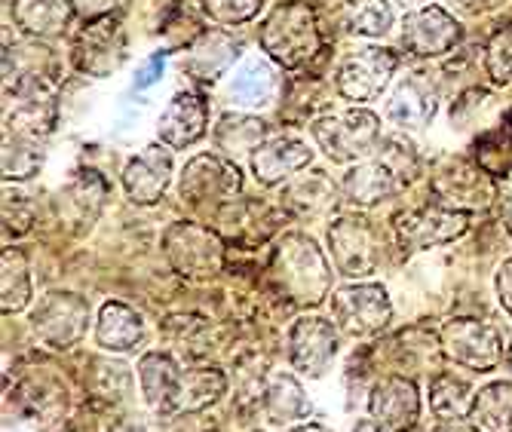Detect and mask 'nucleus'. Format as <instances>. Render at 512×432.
Wrapping results in <instances>:
<instances>
[{
	"instance_id": "1",
	"label": "nucleus",
	"mask_w": 512,
	"mask_h": 432,
	"mask_svg": "<svg viewBox=\"0 0 512 432\" xmlns=\"http://www.w3.org/2000/svg\"><path fill=\"white\" fill-rule=\"evenodd\" d=\"M270 276L289 301L301 307H316L329 295L332 270L325 264L319 246L304 233H289L279 239L270 258Z\"/></svg>"
},
{
	"instance_id": "2",
	"label": "nucleus",
	"mask_w": 512,
	"mask_h": 432,
	"mask_svg": "<svg viewBox=\"0 0 512 432\" xmlns=\"http://www.w3.org/2000/svg\"><path fill=\"white\" fill-rule=\"evenodd\" d=\"M261 46H264V53L283 68L307 65L322 46L313 10L304 0L279 4L261 25Z\"/></svg>"
},
{
	"instance_id": "3",
	"label": "nucleus",
	"mask_w": 512,
	"mask_h": 432,
	"mask_svg": "<svg viewBox=\"0 0 512 432\" xmlns=\"http://www.w3.org/2000/svg\"><path fill=\"white\" fill-rule=\"evenodd\" d=\"M417 166L411 144L402 141H387V148L381 151L378 144V157L371 154L359 166H353L344 178V197L356 206H375L387 197H393L396 190L405 184L408 172Z\"/></svg>"
},
{
	"instance_id": "4",
	"label": "nucleus",
	"mask_w": 512,
	"mask_h": 432,
	"mask_svg": "<svg viewBox=\"0 0 512 432\" xmlns=\"http://www.w3.org/2000/svg\"><path fill=\"white\" fill-rule=\"evenodd\" d=\"M313 138L335 163L368 160L381 144V120L371 111H344L313 123Z\"/></svg>"
},
{
	"instance_id": "5",
	"label": "nucleus",
	"mask_w": 512,
	"mask_h": 432,
	"mask_svg": "<svg viewBox=\"0 0 512 432\" xmlns=\"http://www.w3.org/2000/svg\"><path fill=\"white\" fill-rule=\"evenodd\" d=\"M442 353L473 371H494L503 359V331L485 319H448L442 325Z\"/></svg>"
},
{
	"instance_id": "6",
	"label": "nucleus",
	"mask_w": 512,
	"mask_h": 432,
	"mask_svg": "<svg viewBox=\"0 0 512 432\" xmlns=\"http://www.w3.org/2000/svg\"><path fill=\"white\" fill-rule=\"evenodd\" d=\"M163 249H166L169 264L191 279H206V276L218 273L221 261H224L221 239L209 227L194 224V221L172 224L163 236Z\"/></svg>"
},
{
	"instance_id": "7",
	"label": "nucleus",
	"mask_w": 512,
	"mask_h": 432,
	"mask_svg": "<svg viewBox=\"0 0 512 432\" xmlns=\"http://www.w3.org/2000/svg\"><path fill=\"white\" fill-rule=\"evenodd\" d=\"M31 325L46 347L68 350L86 334L89 304L71 292H50L37 301V307L31 313Z\"/></svg>"
},
{
	"instance_id": "8",
	"label": "nucleus",
	"mask_w": 512,
	"mask_h": 432,
	"mask_svg": "<svg viewBox=\"0 0 512 432\" xmlns=\"http://www.w3.org/2000/svg\"><path fill=\"white\" fill-rule=\"evenodd\" d=\"M126 62V31L114 16L92 19L74 40V65L89 77H111Z\"/></svg>"
},
{
	"instance_id": "9",
	"label": "nucleus",
	"mask_w": 512,
	"mask_h": 432,
	"mask_svg": "<svg viewBox=\"0 0 512 432\" xmlns=\"http://www.w3.org/2000/svg\"><path fill=\"white\" fill-rule=\"evenodd\" d=\"M243 190V175L234 163L218 160L212 154H200L194 157L181 172L178 181V194L194 203V206H221L230 203Z\"/></svg>"
},
{
	"instance_id": "10",
	"label": "nucleus",
	"mask_w": 512,
	"mask_h": 432,
	"mask_svg": "<svg viewBox=\"0 0 512 432\" xmlns=\"http://www.w3.org/2000/svg\"><path fill=\"white\" fill-rule=\"evenodd\" d=\"M332 310H335L338 328L353 334V338L381 331L393 316V304L387 298V288L375 285V282L341 288V292H335V298H332Z\"/></svg>"
},
{
	"instance_id": "11",
	"label": "nucleus",
	"mask_w": 512,
	"mask_h": 432,
	"mask_svg": "<svg viewBox=\"0 0 512 432\" xmlns=\"http://www.w3.org/2000/svg\"><path fill=\"white\" fill-rule=\"evenodd\" d=\"M396 71V56L381 46H362L338 68V92L353 105L378 99Z\"/></svg>"
},
{
	"instance_id": "12",
	"label": "nucleus",
	"mask_w": 512,
	"mask_h": 432,
	"mask_svg": "<svg viewBox=\"0 0 512 432\" xmlns=\"http://www.w3.org/2000/svg\"><path fill=\"white\" fill-rule=\"evenodd\" d=\"M329 246L338 270L350 279L375 273L381 261V243L378 233L365 218H338L329 227Z\"/></svg>"
},
{
	"instance_id": "13",
	"label": "nucleus",
	"mask_w": 512,
	"mask_h": 432,
	"mask_svg": "<svg viewBox=\"0 0 512 432\" xmlns=\"http://www.w3.org/2000/svg\"><path fill=\"white\" fill-rule=\"evenodd\" d=\"M470 227V215L460 212V209H448V206H424V209H414L408 215H402L396 221L399 239L408 252L417 249H433V246H445L454 243Z\"/></svg>"
},
{
	"instance_id": "14",
	"label": "nucleus",
	"mask_w": 512,
	"mask_h": 432,
	"mask_svg": "<svg viewBox=\"0 0 512 432\" xmlns=\"http://www.w3.org/2000/svg\"><path fill=\"white\" fill-rule=\"evenodd\" d=\"M338 353V331L329 319L307 316L292 325L289 334V359L307 377H322Z\"/></svg>"
},
{
	"instance_id": "15",
	"label": "nucleus",
	"mask_w": 512,
	"mask_h": 432,
	"mask_svg": "<svg viewBox=\"0 0 512 432\" xmlns=\"http://www.w3.org/2000/svg\"><path fill=\"white\" fill-rule=\"evenodd\" d=\"M368 414L390 432H408L421 414V396L408 377H381L368 396Z\"/></svg>"
},
{
	"instance_id": "16",
	"label": "nucleus",
	"mask_w": 512,
	"mask_h": 432,
	"mask_svg": "<svg viewBox=\"0 0 512 432\" xmlns=\"http://www.w3.org/2000/svg\"><path fill=\"white\" fill-rule=\"evenodd\" d=\"M105 200H108V181L99 172L80 169L56 194V212L74 233H83L99 218Z\"/></svg>"
},
{
	"instance_id": "17",
	"label": "nucleus",
	"mask_w": 512,
	"mask_h": 432,
	"mask_svg": "<svg viewBox=\"0 0 512 432\" xmlns=\"http://www.w3.org/2000/svg\"><path fill=\"white\" fill-rule=\"evenodd\" d=\"M402 43L414 56H442L460 43V25L442 7H421L405 19Z\"/></svg>"
},
{
	"instance_id": "18",
	"label": "nucleus",
	"mask_w": 512,
	"mask_h": 432,
	"mask_svg": "<svg viewBox=\"0 0 512 432\" xmlns=\"http://www.w3.org/2000/svg\"><path fill=\"white\" fill-rule=\"evenodd\" d=\"M172 181V154L163 144H148V148L132 157L123 169L126 197L138 206H151L163 197V190Z\"/></svg>"
},
{
	"instance_id": "19",
	"label": "nucleus",
	"mask_w": 512,
	"mask_h": 432,
	"mask_svg": "<svg viewBox=\"0 0 512 432\" xmlns=\"http://www.w3.org/2000/svg\"><path fill=\"white\" fill-rule=\"evenodd\" d=\"M209 108L197 92H175L157 120V135L169 148H188L206 132Z\"/></svg>"
},
{
	"instance_id": "20",
	"label": "nucleus",
	"mask_w": 512,
	"mask_h": 432,
	"mask_svg": "<svg viewBox=\"0 0 512 432\" xmlns=\"http://www.w3.org/2000/svg\"><path fill=\"white\" fill-rule=\"evenodd\" d=\"M433 190L439 194V203L448 209H482L491 203L494 187L485 178V169L476 166H451L445 172H439V178L433 181Z\"/></svg>"
},
{
	"instance_id": "21",
	"label": "nucleus",
	"mask_w": 512,
	"mask_h": 432,
	"mask_svg": "<svg viewBox=\"0 0 512 432\" xmlns=\"http://www.w3.org/2000/svg\"><path fill=\"white\" fill-rule=\"evenodd\" d=\"M436 117V89L424 77H405L387 102V120L399 129H424Z\"/></svg>"
},
{
	"instance_id": "22",
	"label": "nucleus",
	"mask_w": 512,
	"mask_h": 432,
	"mask_svg": "<svg viewBox=\"0 0 512 432\" xmlns=\"http://www.w3.org/2000/svg\"><path fill=\"white\" fill-rule=\"evenodd\" d=\"M313 151L298 138H270L252 154V172L261 184H279L283 178H292L304 166H310Z\"/></svg>"
},
{
	"instance_id": "23",
	"label": "nucleus",
	"mask_w": 512,
	"mask_h": 432,
	"mask_svg": "<svg viewBox=\"0 0 512 432\" xmlns=\"http://www.w3.org/2000/svg\"><path fill=\"white\" fill-rule=\"evenodd\" d=\"M188 50L191 53L181 68L188 71L194 80H218L240 56V40H234L224 31H203Z\"/></svg>"
},
{
	"instance_id": "24",
	"label": "nucleus",
	"mask_w": 512,
	"mask_h": 432,
	"mask_svg": "<svg viewBox=\"0 0 512 432\" xmlns=\"http://www.w3.org/2000/svg\"><path fill=\"white\" fill-rule=\"evenodd\" d=\"M74 13V0H13V19L19 31L37 40L59 37Z\"/></svg>"
},
{
	"instance_id": "25",
	"label": "nucleus",
	"mask_w": 512,
	"mask_h": 432,
	"mask_svg": "<svg viewBox=\"0 0 512 432\" xmlns=\"http://www.w3.org/2000/svg\"><path fill=\"white\" fill-rule=\"evenodd\" d=\"M96 341L102 350L111 353H129L135 347H142L145 341V322L132 307L111 301L102 307L99 322H96Z\"/></svg>"
},
{
	"instance_id": "26",
	"label": "nucleus",
	"mask_w": 512,
	"mask_h": 432,
	"mask_svg": "<svg viewBox=\"0 0 512 432\" xmlns=\"http://www.w3.org/2000/svg\"><path fill=\"white\" fill-rule=\"evenodd\" d=\"M224 390H227V380L215 368L184 371L163 414H197V411L209 408L212 402H218Z\"/></svg>"
},
{
	"instance_id": "27",
	"label": "nucleus",
	"mask_w": 512,
	"mask_h": 432,
	"mask_svg": "<svg viewBox=\"0 0 512 432\" xmlns=\"http://www.w3.org/2000/svg\"><path fill=\"white\" fill-rule=\"evenodd\" d=\"M338 203V187L329 175L310 172L286 187V206L301 218H322L329 215Z\"/></svg>"
},
{
	"instance_id": "28",
	"label": "nucleus",
	"mask_w": 512,
	"mask_h": 432,
	"mask_svg": "<svg viewBox=\"0 0 512 432\" xmlns=\"http://www.w3.org/2000/svg\"><path fill=\"white\" fill-rule=\"evenodd\" d=\"M467 420L476 432H512V383L497 380L479 390Z\"/></svg>"
},
{
	"instance_id": "29",
	"label": "nucleus",
	"mask_w": 512,
	"mask_h": 432,
	"mask_svg": "<svg viewBox=\"0 0 512 432\" xmlns=\"http://www.w3.org/2000/svg\"><path fill=\"white\" fill-rule=\"evenodd\" d=\"M276 71L264 59H246L230 80V99L243 108H264L273 99Z\"/></svg>"
},
{
	"instance_id": "30",
	"label": "nucleus",
	"mask_w": 512,
	"mask_h": 432,
	"mask_svg": "<svg viewBox=\"0 0 512 432\" xmlns=\"http://www.w3.org/2000/svg\"><path fill=\"white\" fill-rule=\"evenodd\" d=\"M178 380H181V371H178L175 359L166 353H148V356H142V362H138V383H142L145 402L157 411H166Z\"/></svg>"
},
{
	"instance_id": "31",
	"label": "nucleus",
	"mask_w": 512,
	"mask_h": 432,
	"mask_svg": "<svg viewBox=\"0 0 512 432\" xmlns=\"http://www.w3.org/2000/svg\"><path fill=\"white\" fill-rule=\"evenodd\" d=\"M264 408L273 423H295V420L310 417V402L292 374L270 377V383L264 387Z\"/></svg>"
},
{
	"instance_id": "32",
	"label": "nucleus",
	"mask_w": 512,
	"mask_h": 432,
	"mask_svg": "<svg viewBox=\"0 0 512 432\" xmlns=\"http://www.w3.org/2000/svg\"><path fill=\"white\" fill-rule=\"evenodd\" d=\"M264 135H267L264 120L249 114H224L215 129V144L227 157H240V154H255L252 148H261Z\"/></svg>"
},
{
	"instance_id": "33",
	"label": "nucleus",
	"mask_w": 512,
	"mask_h": 432,
	"mask_svg": "<svg viewBox=\"0 0 512 432\" xmlns=\"http://www.w3.org/2000/svg\"><path fill=\"white\" fill-rule=\"evenodd\" d=\"M46 160V141L4 132V178L7 181H25L40 172Z\"/></svg>"
},
{
	"instance_id": "34",
	"label": "nucleus",
	"mask_w": 512,
	"mask_h": 432,
	"mask_svg": "<svg viewBox=\"0 0 512 432\" xmlns=\"http://www.w3.org/2000/svg\"><path fill=\"white\" fill-rule=\"evenodd\" d=\"M473 390L463 380H454L448 374L436 377L430 383V408L439 420H463L470 417L473 408Z\"/></svg>"
},
{
	"instance_id": "35",
	"label": "nucleus",
	"mask_w": 512,
	"mask_h": 432,
	"mask_svg": "<svg viewBox=\"0 0 512 432\" xmlns=\"http://www.w3.org/2000/svg\"><path fill=\"white\" fill-rule=\"evenodd\" d=\"M344 22L353 34L384 37L393 28V7L387 0H350L344 10Z\"/></svg>"
},
{
	"instance_id": "36",
	"label": "nucleus",
	"mask_w": 512,
	"mask_h": 432,
	"mask_svg": "<svg viewBox=\"0 0 512 432\" xmlns=\"http://www.w3.org/2000/svg\"><path fill=\"white\" fill-rule=\"evenodd\" d=\"M31 301V273L22 252H4V313H19Z\"/></svg>"
},
{
	"instance_id": "37",
	"label": "nucleus",
	"mask_w": 512,
	"mask_h": 432,
	"mask_svg": "<svg viewBox=\"0 0 512 432\" xmlns=\"http://www.w3.org/2000/svg\"><path fill=\"white\" fill-rule=\"evenodd\" d=\"M92 390L105 402H123L132 390V374L123 362H92Z\"/></svg>"
},
{
	"instance_id": "38",
	"label": "nucleus",
	"mask_w": 512,
	"mask_h": 432,
	"mask_svg": "<svg viewBox=\"0 0 512 432\" xmlns=\"http://www.w3.org/2000/svg\"><path fill=\"white\" fill-rule=\"evenodd\" d=\"M485 68L491 80L506 83L512 77V25H503L494 31V37L485 46Z\"/></svg>"
},
{
	"instance_id": "39",
	"label": "nucleus",
	"mask_w": 512,
	"mask_h": 432,
	"mask_svg": "<svg viewBox=\"0 0 512 432\" xmlns=\"http://www.w3.org/2000/svg\"><path fill=\"white\" fill-rule=\"evenodd\" d=\"M264 0H203V13L218 25H240L258 16Z\"/></svg>"
},
{
	"instance_id": "40",
	"label": "nucleus",
	"mask_w": 512,
	"mask_h": 432,
	"mask_svg": "<svg viewBox=\"0 0 512 432\" xmlns=\"http://www.w3.org/2000/svg\"><path fill=\"white\" fill-rule=\"evenodd\" d=\"M31 206L22 194H7L4 200V230L13 233V236H22L25 230H31Z\"/></svg>"
},
{
	"instance_id": "41",
	"label": "nucleus",
	"mask_w": 512,
	"mask_h": 432,
	"mask_svg": "<svg viewBox=\"0 0 512 432\" xmlns=\"http://www.w3.org/2000/svg\"><path fill=\"white\" fill-rule=\"evenodd\" d=\"M123 7V0H74V10H77V16H83V19H105V16H111V13H117Z\"/></svg>"
},
{
	"instance_id": "42",
	"label": "nucleus",
	"mask_w": 512,
	"mask_h": 432,
	"mask_svg": "<svg viewBox=\"0 0 512 432\" xmlns=\"http://www.w3.org/2000/svg\"><path fill=\"white\" fill-rule=\"evenodd\" d=\"M166 53H169V50L154 53V56L142 65V71L135 74V89H148V86H154V83L163 77V59H166Z\"/></svg>"
},
{
	"instance_id": "43",
	"label": "nucleus",
	"mask_w": 512,
	"mask_h": 432,
	"mask_svg": "<svg viewBox=\"0 0 512 432\" xmlns=\"http://www.w3.org/2000/svg\"><path fill=\"white\" fill-rule=\"evenodd\" d=\"M497 298H500V307L506 310V316L512 319V258L497 273Z\"/></svg>"
},
{
	"instance_id": "44",
	"label": "nucleus",
	"mask_w": 512,
	"mask_h": 432,
	"mask_svg": "<svg viewBox=\"0 0 512 432\" xmlns=\"http://www.w3.org/2000/svg\"><path fill=\"white\" fill-rule=\"evenodd\" d=\"M448 4L460 13H470V16H479V13H488V10H497L503 0H448Z\"/></svg>"
},
{
	"instance_id": "45",
	"label": "nucleus",
	"mask_w": 512,
	"mask_h": 432,
	"mask_svg": "<svg viewBox=\"0 0 512 432\" xmlns=\"http://www.w3.org/2000/svg\"><path fill=\"white\" fill-rule=\"evenodd\" d=\"M114 432H160V426L148 417V414H132L123 423H117Z\"/></svg>"
},
{
	"instance_id": "46",
	"label": "nucleus",
	"mask_w": 512,
	"mask_h": 432,
	"mask_svg": "<svg viewBox=\"0 0 512 432\" xmlns=\"http://www.w3.org/2000/svg\"><path fill=\"white\" fill-rule=\"evenodd\" d=\"M433 432H476V429L470 426V420L467 423L463 420H439V426Z\"/></svg>"
},
{
	"instance_id": "47",
	"label": "nucleus",
	"mask_w": 512,
	"mask_h": 432,
	"mask_svg": "<svg viewBox=\"0 0 512 432\" xmlns=\"http://www.w3.org/2000/svg\"><path fill=\"white\" fill-rule=\"evenodd\" d=\"M353 432H390L387 426H381L375 417H365V420H359L356 426H353Z\"/></svg>"
},
{
	"instance_id": "48",
	"label": "nucleus",
	"mask_w": 512,
	"mask_h": 432,
	"mask_svg": "<svg viewBox=\"0 0 512 432\" xmlns=\"http://www.w3.org/2000/svg\"><path fill=\"white\" fill-rule=\"evenodd\" d=\"M289 432H332V429H325V426H319V423H304V426H295V429H289Z\"/></svg>"
},
{
	"instance_id": "49",
	"label": "nucleus",
	"mask_w": 512,
	"mask_h": 432,
	"mask_svg": "<svg viewBox=\"0 0 512 432\" xmlns=\"http://www.w3.org/2000/svg\"><path fill=\"white\" fill-rule=\"evenodd\" d=\"M503 224H506V230L512 233V197L503 203Z\"/></svg>"
},
{
	"instance_id": "50",
	"label": "nucleus",
	"mask_w": 512,
	"mask_h": 432,
	"mask_svg": "<svg viewBox=\"0 0 512 432\" xmlns=\"http://www.w3.org/2000/svg\"><path fill=\"white\" fill-rule=\"evenodd\" d=\"M396 4H399V7H405V10H414V7H421L424 0H396Z\"/></svg>"
},
{
	"instance_id": "51",
	"label": "nucleus",
	"mask_w": 512,
	"mask_h": 432,
	"mask_svg": "<svg viewBox=\"0 0 512 432\" xmlns=\"http://www.w3.org/2000/svg\"><path fill=\"white\" fill-rule=\"evenodd\" d=\"M509 365H512V347H509Z\"/></svg>"
},
{
	"instance_id": "52",
	"label": "nucleus",
	"mask_w": 512,
	"mask_h": 432,
	"mask_svg": "<svg viewBox=\"0 0 512 432\" xmlns=\"http://www.w3.org/2000/svg\"><path fill=\"white\" fill-rule=\"evenodd\" d=\"M509 126H512V111H509Z\"/></svg>"
}]
</instances>
